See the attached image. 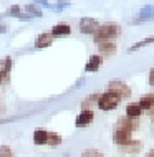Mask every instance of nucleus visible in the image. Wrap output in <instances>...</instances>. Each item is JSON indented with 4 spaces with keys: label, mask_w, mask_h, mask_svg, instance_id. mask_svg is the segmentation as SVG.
Returning a JSON list of instances; mask_svg holds the SVG:
<instances>
[{
    "label": "nucleus",
    "mask_w": 154,
    "mask_h": 157,
    "mask_svg": "<svg viewBox=\"0 0 154 157\" xmlns=\"http://www.w3.org/2000/svg\"><path fill=\"white\" fill-rule=\"evenodd\" d=\"M121 35V27L116 23H105V25H100V28L93 33V41L98 45L101 41H108V40H113Z\"/></svg>",
    "instance_id": "f257e3e1"
},
{
    "label": "nucleus",
    "mask_w": 154,
    "mask_h": 157,
    "mask_svg": "<svg viewBox=\"0 0 154 157\" xmlns=\"http://www.w3.org/2000/svg\"><path fill=\"white\" fill-rule=\"evenodd\" d=\"M119 104H121V98L116 96L114 93H109V91L101 93V94H100V99H98V103H96L98 109H100V111H105V113L114 111V109H116Z\"/></svg>",
    "instance_id": "f03ea898"
},
{
    "label": "nucleus",
    "mask_w": 154,
    "mask_h": 157,
    "mask_svg": "<svg viewBox=\"0 0 154 157\" xmlns=\"http://www.w3.org/2000/svg\"><path fill=\"white\" fill-rule=\"evenodd\" d=\"M131 134L132 132L129 129H124V127L114 124V127H113V142L116 144L118 147H124V146H128V144L132 141Z\"/></svg>",
    "instance_id": "7ed1b4c3"
},
{
    "label": "nucleus",
    "mask_w": 154,
    "mask_h": 157,
    "mask_svg": "<svg viewBox=\"0 0 154 157\" xmlns=\"http://www.w3.org/2000/svg\"><path fill=\"white\" fill-rule=\"evenodd\" d=\"M106 91L109 93H114L116 96L121 98L123 99H128V98L131 96V88L128 86L124 81H121V79H113V81L108 83V88H106Z\"/></svg>",
    "instance_id": "20e7f679"
},
{
    "label": "nucleus",
    "mask_w": 154,
    "mask_h": 157,
    "mask_svg": "<svg viewBox=\"0 0 154 157\" xmlns=\"http://www.w3.org/2000/svg\"><path fill=\"white\" fill-rule=\"evenodd\" d=\"M93 121H95V111H93V109H81L80 114L75 119V126L78 127V129H85V127H88Z\"/></svg>",
    "instance_id": "39448f33"
},
{
    "label": "nucleus",
    "mask_w": 154,
    "mask_h": 157,
    "mask_svg": "<svg viewBox=\"0 0 154 157\" xmlns=\"http://www.w3.org/2000/svg\"><path fill=\"white\" fill-rule=\"evenodd\" d=\"M98 28H100V22L91 18V17H83L80 20V32L85 35H93Z\"/></svg>",
    "instance_id": "423d86ee"
},
{
    "label": "nucleus",
    "mask_w": 154,
    "mask_h": 157,
    "mask_svg": "<svg viewBox=\"0 0 154 157\" xmlns=\"http://www.w3.org/2000/svg\"><path fill=\"white\" fill-rule=\"evenodd\" d=\"M154 17V5H144L138 12V17L132 20V25H139L144 22H151V18Z\"/></svg>",
    "instance_id": "0eeeda50"
},
{
    "label": "nucleus",
    "mask_w": 154,
    "mask_h": 157,
    "mask_svg": "<svg viewBox=\"0 0 154 157\" xmlns=\"http://www.w3.org/2000/svg\"><path fill=\"white\" fill-rule=\"evenodd\" d=\"M98 50H100V56L101 58H106V56H111V55H114L116 52V43L114 41H101V43H98Z\"/></svg>",
    "instance_id": "6e6552de"
},
{
    "label": "nucleus",
    "mask_w": 154,
    "mask_h": 157,
    "mask_svg": "<svg viewBox=\"0 0 154 157\" xmlns=\"http://www.w3.org/2000/svg\"><path fill=\"white\" fill-rule=\"evenodd\" d=\"M101 65H103V58L100 55H91L88 63L85 65V71H86V73H96L101 68Z\"/></svg>",
    "instance_id": "1a4fd4ad"
},
{
    "label": "nucleus",
    "mask_w": 154,
    "mask_h": 157,
    "mask_svg": "<svg viewBox=\"0 0 154 157\" xmlns=\"http://www.w3.org/2000/svg\"><path fill=\"white\" fill-rule=\"evenodd\" d=\"M50 33H51V36H53V38H57V36H68V35L71 33V27H70L68 23L61 22V23L53 25Z\"/></svg>",
    "instance_id": "9d476101"
},
{
    "label": "nucleus",
    "mask_w": 154,
    "mask_h": 157,
    "mask_svg": "<svg viewBox=\"0 0 154 157\" xmlns=\"http://www.w3.org/2000/svg\"><path fill=\"white\" fill-rule=\"evenodd\" d=\"M53 40L55 38L51 36V33H40V35L37 36V40H35V48L37 50H43V48H48V46L53 43Z\"/></svg>",
    "instance_id": "9b49d317"
},
{
    "label": "nucleus",
    "mask_w": 154,
    "mask_h": 157,
    "mask_svg": "<svg viewBox=\"0 0 154 157\" xmlns=\"http://www.w3.org/2000/svg\"><path fill=\"white\" fill-rule=\"evenodd\" d=\"M33 144L35 146H46V139H48V131L43 129V127H38V129L33 131Z\"/></svg>",
    "instance_id": "f8f14e48"
},
{
    "label": "nucleus",
    "mask_w": 154,
    "mask_h": 157,
    "mask_svg": "<svg viewBox=\"0 0 154 157\" xmlns=\"http://www.w3.org/2000/svg\"><path fill=\"white\" fill-rule=\"evenodd\" d=\"M116 126H121V127H124V129H129L131 132H134V131L139 129V119H128L126 116H121L118 119Z\"/></svg>",
    "instance_id": "ddd939ff"
},
{
    "label": "nucleus",
    "mask_w": 154,
    "mask_h": 157,
    "mask_svg": "<svg viewBox=\"0 0 154 157\" xmlns=\"http://www.w3.org/2000/svg\"><path fill=\"white\" fill-rule=\"evenodd\" d=\"M119 151L124 152V154H131V155H134V154H138V152L143 151V142H141V141H136V139H132V141H131L129 144H128V146L119 147Z\"/></svg>",
    "instance_id": "4468645a"
},
{
    "label": "nucleus",
    "mask_w": 154,
    "mask_h": 157,
    "mask_svg": "<svg viewBox=\"0 0 154 157\" xmlns=\"http://www.w3.org/2000/svg\"><path fill=\"white\" fill-rule=\"evenodd\" d=\"M126 117L128 119H139L141 116H143V111H141L139 104L138 103H131L126 106Z\"/></svg>",
    "instance_id": "2eb2a0df"
},
{
    "label": "nucleus",
    "mask_w": 154,
    "mask_h": 157,
    "mask_svg": "<svg viewBox=\"0 0 154 157\" xmlns=\"http://www.w3.org/2000/svg\"><path fill=\"white\" fill-rule=\"evenodd\" d=\"M152 43H154V35H152V36H146V38H143V40L136 41V43L131 45L129 48L126 50V52H128V53H134V52H138V50L144 48V46H149V45H152Z\"/></svg>",
    "instance_id": "dca6fc26"
},
{
    "label": "nucleus",
    "mask_w": 154,
    "mask_h": 157,
    "mask_svg": "<svg viewBox=\"0 0 154 157\" xmlns=\"http://www.w3.org/2000/svg\"><path fill=\"white\" fill-rule=\"evenodd\" d=\"M138 104H139L141 111H149V113H151L154 109V94H144L139 99Z\"/></svg>",
    "instance_id": "f3484780"
},
{
    "label": "nucleus",
    "mask_w": 154,
    "mask_h": 157,
    "mask_svg": "<svg viewBox=\"0 0 154 157\" xmlns=\"http://www.w3.org/2000/svg\"><path fill=\"white\" fill-rule=\"evenodd\" d=\"M100 94L101 93H93V94H89L88 98H85V99L81 101V109H91L93 106H96L98 99H100Z\"/></svg>",
    "instance_id": "a211bd4d"
},
{
    "label": "nucleus",
    "mask_w": 154,
    "mask_h": 157,
    "mask_svg": "<svg viewBox=\"0 0 154 157\" xmlns=\"http://www.w3.org/2000/svg\"><path fill=\"white\" fill-rule=\"evenodd\" d=\"M25 13H28L32 18H40V17H43V12H41V8L35 5V3H28V5H25L23 8Z\"/></svg>",
    "instance_id": "6ab92c4d"
},
{
    "label": "nucleus",
    "mask_w": 154,
    "mask_h": 157,
    "mask_svg": "<svg viewBox=\"0 0 154 157\" xmlns=\"http://www.w3.org/2000/svg\"><path fill=\"white\" fill-rule=\"evenodd\" d=\"M61 136H60L58 132H53V131H48V139H46V146L50 147H57L61 144Z\"/></svg>",
    "instance_id": "aec40b11"
},
{
    "label": "nucleus",
    "mask_w": 154,
    "mask_h": 157,
    "mask_svg": "<svg viewBox=\"0 0 154 157\" xmlns=\"http://www.w3.org/2000/svg\"><path fill=\"white\" fill-rule=\"evenodd\" d=\"M70 5H71V2H68V0H58L57 3H51V5H50V10L58 12V13H60V12H63L66 7H70Z\"/></svg>",
    "instance_id": "412c9836"
},
{
    "label": "nucleus",
    "mask_w": 154,
    "mask_h": 157,
    "mask_svg": "<svg viewBox=\"0 0 154 157\" xmlns=\"http://www.w3.org/2000/svg\"><path fill=\"white\" fill-rule=\"evenodd\" d=\"M20 13H22V7L20 5H12V7H8V10L5 12V17H18Z\"/></svg>",
    "instance_id": "4be33fe9"
},
{
    "label": "nucleus",
    "mask_w": 154,
    "mask_h": 157,
    "mask_svg": "<svg viewBox=\"0 0 154 157\" xmlns=\"http://www.w3.org/2000/svg\"><path fill=\"white\" fill-rule=\"evenodd\" d=\"M10 83V71L8 70H0V86H5Z\"/></svg>",
    "instance_id": "5701e85b"
},
{
    "label": "nucleus",
    "mask_w": 154,
    "mask_h": 157,
    "mask_svg": "<svg viewBox=\"0 0 154 157\" xmlns=\"http://www.w3.org/2000/svg\"><path fill=\"white\" fill-rule=\"evenodd\" d=\"M81 157H105V155L96 149H86V151L81 152Z\"/></svg>",
    "instance_id": "b1692460"
},
{
    "label": "nucleus",
    "mask_w": 154,
    "mask_h": 157,
    "mask_svg": "<svg viewBox=\"0 0 154 157\" xmlns=\"http://www.w3.org/2000/svg\"><path fill=\"white\" fill-rule=\"evenodd\" d=\"M0 157H14V151L10 146H0Z\"/></svg>",
    "instance_id": "393cba45"
},
{
    "label": "nucleus",
    "mask_w": 154,
    "mask_h": 157,
    "mask_svg": "<svg viewBox=\"0 0 154 157\" xmlns=\"http://www.w3.org/2000/svg\"><path fill=\"white\" fill-rule=\"evenodd\" d=\"M33 3H35V5H40L41 8H50V5H51L48 0H35Z\"/></svg>",
    "instance_id": "a878e982"
},
{
    "label": "nucleus",
    "mask_w": 154,
    "mask_h": 157,
    "mask_svg": "<svg viewBox=\"0 0 154 157\" xmlns=\"http://www.w3.org/2000/svg\"><path fill=\"white\" fill-rule=\"evenodd\" d=\"M17 18H18V20H25V22H28V20H32V17H30L28 13H25V12L22 10V13L17 17Z\"/></svg>",
    "instance_id": "bb28decb"
},
{
    "label": "nucleus",
    "mask_w": 154,
    "mask_h": 157,
    "mask_svg": "<svg viewBox=\"0 0 154 157\" xmlns=\"http://www.w3.org/2000/svg\"><path fill=\"white\" fill-rule=\"evenodd\" d=\"M148 81L151 86H154V66L151 68V71H149V78H148Z\"/></svg>",
    "instance_id": "cd10ccee"
},
{
    "label": "nucleus",
    "mask_w": 154,
    "mask_h": 157,
    "mask_svg": "<svg viewBox=\"0 0 154 157\" xmlns=\"http://www.w3.org/2000/svg\"><path fill=\"white\" fill-rule=\"evenodd\" d=\"M85 83H86V79H85V78H80L78 81H76V84H75V88H80V86H83Z\"/></svg>",
    "instance_id": "c85d7f7f"
},
{
    "label": "nucleus",
    "mask_w": 154,
    "mask_h": 157,
    "mask_svg": "<svg viewBox=\"0 0 154 157\" xmlns=\"http://www.w3.org/2000/svg\"><path fill=\"white\" fill-rule=\"evenodd\" d=\"M7 32V25L5 23H0V33H5Z\"/></svg>",
    "instance_id": "c756f323"
},
{
    "label": "nucleus",
    "mask_w": 154,
    "mask_h": 157,
    "mask_svg": "<svg viewBox=\"0 0 154 157\" xmlns=\"http://www.w3.org/2000/svg\"><path fill=\"white\" fill-rule=\"evenodd\" d=\"M146 157H154V149H151V151H149L148 154H146Z\"/></svg>",
    "instance_id": "7c9ffc66"
},
{
    "label": "nucleus",
    "mask_w": 154,
    "mask_h": 157,
    "mask_svg": "<svg viewBox=\"0 0 154 157\" xmlns=\"http://www.w3.org/2000/svg\"><path fill=\"white\" fill-rule=\"evenodd\" d=\"M152 124H154V114H152Z\"/></svg>",
    "instance_id": "2f4dec72"
},
{
    "label": "nucleus",
    "mask_w": 154,
    "mask_h": 157,
    "mask_svg": "<svg viewBox=\"0 0 154 157\" xmlns=\"http://www.w3.org/2000/svg\"><path fill=\"white\" fill-rule=\"evenodd\" d=\"M151 22H154V17H152V18H151Z\"/></svg>",
    "instance_id": "473e14b6"
},
{
    "label": "nucleus",
    "mask_w": 154,
    "mask_h": 157,
    "mask_svg": "<svg viewBox=\"0 0 154 157\" xmlns=\"http://www.w3.org/2000/svg\"><path fill=\"white\" fill-rule=\"evenodd\" d=\"M0 23H2V17H0Z\"/></svg>",
    "instance_id": "72a5a7b5"
}]
</instances>
